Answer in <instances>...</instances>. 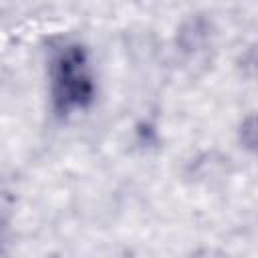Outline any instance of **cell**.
I'll return each instance as SVG.
<instances>
[{
    "label": "cell",
    "instance_id": "6da1fadb",
    "mask_svg": "<svg viewBox=\"0 0 258 258\" xmlns=\"http://www.w3.org/2000/svg\"><path fill=\"white\" fill-rule=\"evenodd\" d=\"M52 101L56 111L71 113L83 109L93 99V75L85 50L79 44L64 46L52 60Z\"/></svg>",
    "mask_w": 258,
    "mask_h": 258
}]
</instances>
